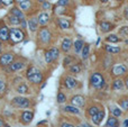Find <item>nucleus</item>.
<instances>
[{
    "label": "nucleus",
    "instance_id": "30",
    "mask_svg": "<svg viewBox=\"0 0 128 127\" xmlns=\"http://www.w3.org/2000/svg\"><path fill=\"white\" fill-rule=\"evenodd\" d=\"M106 40L108 43H119L120 42V38L118 37L117 35H115V34H110V35H108L106 37Z\"/></svg>",
    "mask_w": 128,
    "mask_h": 127
},
{
    "label": "nucleus",
    "instance_id": "11",
    "mask_svg": "<svg viewBox=\"0 0 128 127\" xmlns=\"http://www.w3.org/2000/svg\"><path fill=\"white\" fill-rule=\"evenodd\" d=\"M72 46H73L72 40L70 37H65L62 40V43H61V50H62V52H64V53H68L70 50L72 48Z\"/></svg>",
    "mask_w": 128,
    "mask_h": 127
},
{
    "label": "nucleus",
    "instance_id": "37",
    "mask_svg": "<svg viewBox=\"0 0 128 127\" xmlns=\"http://www.w3.org/2000/svg\"><path fill=\"white\" fill-rule=\"evenodd\" d=\"M111 114H112L115 117H120V116H122V110L120 109V108L114 107L112 109H111Z\"/></svg>",
    "mask_w": 128,
    "mask_h": 127
},
{
    "label": "nucleus",
    "instance_id": "4",
    "mask_svg": "<svg viewBox=\"0 0 128 127\" xmlns=\"http://www.w3.org/2000/svg\"><path fill=\"white\" fill-rule=\"evenodd\" d=\"M11 105L16 108H22V109H26L30 106V101L28 98H25V97H15V98L11 100Z\"/></svg>",
    "mask_w": 128,
    "mask_h": 127
},
{
    "label": "nucleus",
    "instance_id": "38",
    "mask_svg": "<svg viewBox=\"0 0 128 127\" xmlns=\"http://www.w3.org/2000/svg\"><path fill=\"white\" fill-rule=\"evenodd\" d=\"M42 8H43V10H48V9L52 8V4L46 0L45 2H43L42 4Z\"/></svg>",
    "mask_w": 128,
    "mask_h": 127
},
{
    "label": "nucleus",
    "instance_id": "3",
    "mask_svg": "<svg viewBox=\"0 0 128 127\" xmlns=\"http://www.w3.org/2000/svg\"><path fill=\"white\" fill-rule=\"evenodd\" d=\"M25 38V33L22 32V29L20 28H10V36L9 40H11L12 44H17V43L22 42V40Z\"/></svg>",
    "mask_w": 128,
    "mask_h": 127
},
{
    "label": "nucleus",
    "instance_id": "52",
    "mask_svg": "<svg viewBox=\"0 0 128 127\" xmlns=\"http://www.w3.org/2000/svg\"><path fill=\"white\" fill-rule=\"evenodd\" d=\"M100 2L101 4H106V2H108V0H100Z\"/></svg>",
    "mask_w": 128,
    "mask_h": 127
},
{
    "label": "nucleus",
    "instance_id": "39",
    "mask_svg": "<svg viewBox=\"0 0 128 127\" xmlns=\"http://www.w3.org/2000/svg\"><path fill=\"white\" fill-rule=\"evenodd\" d=\"M71 62H72V58L71 56H65V58L63 61V65L64 66H68V64H71Z\"/></svg>",
    "mask_w": 128,
    "mask_h": 127
},
{
    "label": "nucleus",
    "instance_id": "23",
    "mask_svg": "<svg viewBox=\"0 0 128 127\" xmlns=\"http://www.w3.org/2000/svg\"><path fill=\"white\" fill-rule=\"evenodd\" d=\"M63 112H70V114H74V115H79L80 114V109L75 106H72V105H68V106H65L63 108Z\"/></svg>",
    "mask_w": 128,
    "mask_h": 127
},
{
    "label": "nucleus",
    "instance_id": "56",
    "mask_svg": "<svg viewBox=\"0 0 128 127\" xmlns=\"http://www.w3.org/2000/svg\"><path fill=\"white\" fill-rule=\"evenodd\" d=\"M115 1H122V0H115Z\"/></svg>",
    "mask_w": 128,
    "mask_h": 127
},
{
    "label": "nucleus",
    "instance_id": "32",
    "mask_svg": "<svg viewBox=\"0 0 128 127\" xmlns=\"http://www.w3.org/2000/svg\"><path fill=\"white\" fill-rule=\"evenodd\" d=\"M50 52H51V55L52 58H53V61H56L58 58V55H60V50L58 48V47H51L50 48Z\"/></svg>",
    "mask_w": 128,
    "mask_h": 127
},
{
    "label": "nucleus",
    "instance_id": "55",
    "mask_svg": "<svg viewBox=\"0 0 128 127\" xmlns=\"http://www.w3.org/2000/svg\"><path fill=\"white\" fill-rule=\"evenodd\" d=\"M1 4H2V1H1V0H0V6H1Z\"/></svg>",
    "mask_w": 128,
    "mask_h": 127
},
{
    "label": "nucleus",
    "instance_id": "35",
    "mask_svg": "<svg viewBox=\"0 0 128 127\" xmlns=\"http://www.w3.org/2000/svg\"><path fill=\"white\" fill-rule=\"evenodd\" d=\"M44 56H45V61H46L47 64H51V63L54 62V61H53V58H52V55H51V52H50V50H47V51L45 52Z\"/></svg>",
    "mask_w": 128,
    "mask_h": 127
},
{
    "label": "nucleus",
    "instance_id": "42",
    "mask_svg": "<svg viewBox=\"0 0 128 127\" xmlns=\"http://www.w3.org/2000/svg\"><path fill=\"white\" fill-rule=\"evenodd\" d=\"M2 1V4L4 6H10V4H14V0H1Z\"/></svg>",
    "mask_w": 128,
    "mask_h": 127
},
{
    "label": "nucleus",
    "instance_id": "47",
    "mask_svg": "<svg viewBox=\"0 0 128 127\" xmlns=\"http://www.w3.org/2000/svg\"><path fill=\"white\" fill-rule=\"evenodd\" d=\"M125 86H126V88L128 89V76L126 78V80H125Z\"/></svg>",
    "mask_w": 128,
    "mask_h": 127
},
{
    "label": "nucleus",
    "instance_id": "5",
    "mask_svg": "<svg viewBox=\"0 0 128 127\" xmlns=\"http://www.w3.org/2000/svg\"><path fill=\"white\" fill-rule=\"evenodd\" d=\"M38 40L43 43V44H48L52 40V33L47 27H43L38 30Z\"/></svg>",
    "mask_w": 128,
    "mask_h": 127
},
{
    "label": "nucleus",
    "instance_id": "14",
    "mask_svg": "<svg viewBox=\"0 0 128 127\" xmlns=\"http://www.w3.org/2000/svg\"><path fill=\"white\" fill-rule=\"evenodd\" d=\"M25 65H26V64H25L24 61H14V62L9 65V71L17 72V71H19V70L24 69Z\"/></svg>",
    "mask_w": 128,
    "mask_h": 127
},
{
    "label": "nucleus",
    "instance_id": "36",
    "mask_svg": "<svg viewBox=\"0 0 128 127\" xmlns=\"http://www.w3.org/2000/svg\"><path fill=\"white\" fill-rule=\"evenodd\" d=\"M119 34L122 37H128V26H122L119 28Z\"/></svg>",
    "mask_w": 128,
    "mask_h": 127
},
{
    "label": "nucleus",
    "instance_id": "10",
    "mask_svg": "<svg viewBox=\"0 0 128 127\" xmlns=\"http://www.w3.org/2000/svg\"><path fill=\"white\" fill-rule=\"evenodd\" d=\"M9 36H10V28H8V26L4 25L0 28V40L1 42H7L9 40Z\"/></svg>",
    "mask_w": 128,
    "mask_h": 127
},
{
    "label": "nucleus",
    "instance_id": "50",
    "mask_svg": "<svg viewBox=\"0 0 128 127\" xmlns=\"http://www.w3.org/2000/svg\"><path fill=\"white\" fill-rule=\"evenodd\" d=\"M1 51H2V43H1V40H0V54H1Z\"/></svg>",
    "mask_w": 128,
    "mask_h": 127
},
{
    "label": "nucleus",
    "instance_id": "19",
    "mask_svg": "<svg viewBox=\"0 0 128 127\" xmlns=\"http://www.w3.org/2000/svg\"><path fill=\"white\" fill-rule=\"evenodd\" d=\"M10 15L15 16V17L19 18L20 20H25V15H24V11L22 10L20 8H18V7H12L10 10Z\"/></svg>",
    "mask_w": 128,
    "mask_h": 127
},
{
    "label": "nucleus",
    "instance_id": "27",
    "mask_svg": "<svg viewBox=\"0 0 128 127\" xmlns=\"http://www.w3.org/2000/svg\"><path fill=\"white\" fill-rule=\"evenodd\" d=\"M16 90H17V92H18V94H28V91H29L27 84H25V83H20V84L16 88Z\"/></svg>",
    "mask_w": 128,
    "mask_h": 127
},
{
    "label": "nucleus",
    "instance_id": "18",
    "mask_svg": "<svg viewBox=\"0 0 128 127\" xmlns=\"http://www.w3.org/2000/svg\"><path fill=\"white\" fill-rule=\"evenodd\" d=\"M58 24L60 26L61 29H70L71 28V20L68 18H64V17H61L58 19Z\"/></svg>",
    "mask_w": 128,
    "mask_h": 127
},
{
    "label": "nucleus",
    "instance_id": "25",
    "mask_svg": "<svg viewBox=\"0 0 128 127\" xmlns=\"http://www.w3.org/2000/svg\"><path fill=\"white\" fill-rule=\"evenodd\" d=\"M68 71L72 74H79L80 72H81V65H80L79 63H73V64L70 65Z\"/></svg>",
    "mask_w": 128,
    "mask_h": 127
},
{
    "label": "nucleus",
    "instance_id": "40",
    "mask_svg": "<svg viewBox=\"0 0 128 127\" xmlns=\"http://www.w3.org/2000/svg\"><path fill=\"white\" fill-rule=\"evenodd\" d=\"M4 90H6V83H4V81L0 80V94L4 92Z\"/></svg>",
    "mask_w": 128,
    "mask_h": 127
},
{
    "label": "nucleus",
    "instance_id": "57",
    "mask_svg": "<svg viewBox=\"0 0 128 127\" xmlns=\"http://www.w3.org/2000/svg\"><path fill=\"white\" fill-rule=\"evenodd\" d=\"M0 28H1V27H0Z\"/></svg>",
    "mask_w": 128,
    "mask_h": 127
},
{
    "label": "nucleus",
    "instance_id": "7",
    "mask_svg": "<svg viewBox=\"0 0 128 127\" xmlns=\"http://www.w3.org/2000/svg\"><path fill=\"white\" fill-rule=\"evenodd\" d=\"M127 73V66L125 64H116L111 68V76H124V74Z\"/></svg>",
    "mask_w": 128,
    "mask_h": 127
},
{
    "label": "nucleus",
    "instance_id": "6",
    "mask_svg": "<svg viewBox=\"0 0 128 127\" xmlns=\"http://www.w3.org/2000/svg\"><path fill=\"white\" fill-rule=\"evenodd\" d=\"M15 61V54L11 52H7L0 55V65L1 66H9Z\"/></svg>",
    "mask_w": 128,
    "mask_h": 127
},
{
    "label": "nucleus",
    "instance_id": "15",
    "mask_svg": "<svg viewBox=\"0 0 128 127\" xmlns=\"http://www.w3.org/2000/svg\"><path fill=\"white\" fill-rule=\"evenodd\" d=\"M111 87H112V89L115 90V91H120V90H124V88L126 87V86H125V80L119 79V78L115 79V80L112 81Z\"/></svg>",
    "mask_w": 128,
    "mask_h": 127
},
{
    "label": "nucleus",
    "instance_id": "58",
    "mask_svg": "<svg viewBox=\"0 0 128 127\" xmlns=\"http://www.w3.org/2000/svg\"><path fill=\"white\" fill-rule=\"evenodd\" d=\"M78 127H79V126H78Z\"/></svg>",
    "mask_w": 128,
    "mask_h": 127
},
{
    "label": "nucleus",
    "instance_id": "9",
    "mask_svg": "<svg viewBox=\"0 0 128 127\" xmlns=\"http://www.w3.org/2000/svg\"><path fill=\"white\" fill-rule=\"evenodd\" d=\"M99 27H100V30H101L102 33H109V32H111L114 28H115V25L111 24L110 22L102 20V22H99Z\"/></svg>",
    "mask_w": 128,
    "mask_h": 127
},
{
    "label": "nucleus",
    "instance_id": "24",
    "mask_svg": "<svg viewBox=\"0 0 128 127\" xmlns=\"http://www.w3.org/2000/svg\"><path fill=\"white\" fill-rule=\"evenodd\" d=\"M106 127H119V122H118L117 117L111 116L108 118L106 124Z\"/></svg>",
    "mask_w": 128,
    "mask_h": 127
},
{
    "label": "nucleus",
    "instance_id": "34",
    "mask_svg": "<svg viewBox=\"0 0 128 127\" xmlns=\"http://www.w3.org/2000/svg\"><path fill=\"white\" fill-rule=\"evenodd\" d=\"M56 100H58V104H64L66 101V96L63 94V92H58V97H56Z\"/></svg>",
    "mask_w": 128,
    "mask_h": 127
},
{
    "label": "nucleus",
    "instance_id": "28",
    "mask_svg": "<svg viewBox=\"0 0 128 127\" xmlns=\"http://www.w3.org/2000/svg\"><path fill=\"white\" fill-rule=\"evenodd\" d=\"M89 53H90V45H89V44H84L83 50H82V52H81L82 58H83V60H86V58H88V56H89Z\"/></svg>",
    "mask_w": 128,
    "mask_h": 127
},
{
    "label": "nucleus",
    "instance_id": "8",
    "mask_svg": "<svg viewBox=\"0 0 128 127\" xmlns=\"http://www.w3.org/2000/svg\"><path fill=\"white\" fill-rule=\"evenodd\" d=\"M70 101H71V105L75 106V107H78V108L83 107L84 104H86V99H84V97L81 96V94H75V96H73Z\"/></svg>",
    "mask_w": 128,
    "mask_h": 127
},
{
    "label": "nucleus",
    "instance_id": "20",
    "mask_svg": "<svg viewBox=\"0 0 128 127\" xmlns=\"http://www.w3.org/2000/svg\"><path fill=\"white\" fill-rule=\"evenodd\" d=\"M37 19H38V22H40V25H42V26H45V25L48 24V22H50V15L46 12V11H43V12H40V15H38Z\"/></svg>",
    "mask_w": 128,
    "mask_h": 127
},
{
    "label": "nucleus",
    "instance_id": "2",
    "mask_svg": "<svg viewBox=\"0 0 128 127\" xmlns=\"http://www.w3.org/2000/svg\"><path fill=\"white\" fill-rule=\"evenodd\" d=\"M90 84L94 89H102L106 86V81L101 73L99 72H93L90 76Z\"/></svg>",
    "mask_w": 128,
    "mask_h": 127
},
{
    "label": "nucleus",
    "instance_id": "22",
    "mask_svg": "<svg viewBox=\"0 0 128 127\" xmlns=\"http://www.w3.org/2000/svg\"><path fill=\"white\" fill-rule=\"evenodd\" d=\"M83 46H84V42L82 40H76L74 42V44H73V47H74V52L75 54H79L82 52V50H83Z\"/></svg>",
    "mask_w": 128,
    "mask_h": 127
},
{
    "label": "nucleus",
    "instance_id": "54",
    "mask_svg": "<svg viewBox=\"0 0 128 127\" xmlns=\"http://www.w3.org/2000/svg\"><path fill=\"white\" fill-rule=\"evenodd\" d=\"M4 127H11V126H10V125H8V124H4Z\"/></svg>",
    "mask_w": 128,
    "mask_h": 127
},
{
    "label": "nucleus",
    "instance_id": "53",
    "mask_svg": "<svg viewBox=\"0 0 128 127\" xmlns=\"http://www.w3.org/2000/svg\"><path fill=\"white\" fill-rule=\"evenodd\" d=\"M37 1H38V2H40V4H43V2H45L46 0H37Z\"/></svg>",
    "mask_w": 128,
    "mask_h": 127
},
{
    "label": "nucleus",
    "instance_id": "12",
    "mask_svg": "<svg viewBox=\"0 0 128 127\" xmlns=\"http://www.w3.org/2000/svg\"><path fill=\"white\" fill-rule=\"evenodd\" d=\"M33 117H34V114L32 112H29V110H25L24 112H22V115H20V120H22V124H29L32 120H33Z\"/></svg>",
    "mask_w": 128,
    "mask_h": 127
},
{
    "label": "nucleus",
    "instance_id": "13",
    "mask_svg": "<svg viewBox=\"0 0 128 127\" xmlns=\"http://www.w3.org/2000/svg\"><path fill=\"white\" fill-rule=\"evenodd\" d=\"M64 86L66 87V89L71 90V89H74L75 87L78 86V81L75 80L73 76H65V79H64Z\"/></svg>",
    "mask_w": 128,
    "mask_h": 127
},
{
    "label": "nucleus",
    "instance_id": "33",
    "mask_svg": "<svg viewBox=\"0 0 128 127\" xmlns=\"http://www.w3.org/2000/svg\"><path fill=\"white\" fill-rule=\"evenodd\" d=\"M100 110H99V108L97 107V106H91V107H89V109H88V115H90L91 117L92 116H94L96 114H97V112H99Z\"/></svg>",
    "mask_w": 128,
    "mask_h": 127
},
{
    "label": "nucleus",
    "instance_id": "31",
    "mask_svg": "<svg viewBox=\"0 0 128 127\" xmlns=\"http://www.w3.org/2000/svg\"><path fill=\"white\" fill-rule=\"evenodd\" d=\"M8 22H10L12 26H17V25H19V24H22V20L19 19V18H17V17H15V16H12V15H9V17H8Z\"/></svg>",
    "mask_w": 128,
    "mask_h": 127
},
{
    "label": "nucleus",
    "instance_id": "51",
    "mask_svg": "<svg viewBox=\"0 0 128 127\" xmlns=\"http://www.w3.org/2000/svg\"><path fill=\"white\" fill-rule=\"evenodd\" d=\"M82 127H91V126L89 125V124H83V125H82Z\"/></svg>",
    "mask_w": 128,
    "mask_h": 127
},
{
    "label": "nucleus",
    "instance_id": "17",
    "mask_svg": "<svg viewBox=\"0 0 128 127\" xmlns=\"http://www.w3.org/2000/svg\"><path fill=\"white\" fill-rule=\"evenodd\" d=\"M104 116H106V112H104V110H100V112H97V114H96L94 116H92L91 120H92V123L94 124V125L99 126L100 124H101V122L104 120Z\"/></svg>",
    "mask_w": 128,
    "mask_h": 127
},
{
    "label": "nucleus",
    "instance_id": "16",
    "mask_svg": "<svg viewBox=\"0 0 128 127\" xmlns=\"http://www.w3.org/2000/svg\"><path fill=\"white\" fill-rule=\"evenodd\" d=\"M38 25H40V22H38V19L36 17H30L28 19V22H27V26H28L29 30L30 32H37L38 29Z\"/></svg>",
    "mask_w": 128,
    "mask_h": 127
},
{
    "label": "nucleus",
    "instance_id": "45",
    "mask_svg": "<svg viewBox=\"0 0 128 127\" xmlns=\"http://www.w3.org/2000/svg\"><path fill=\"white\" fill-rule=\"evenodd\" d=\"M122 127H128V119H125L122 123Z\"/></svg>",
    "mask_w": 128,
    "mask_h": 127
},
{
    "label": "nucleus",
    "instance_id": "43",
    "mask_svg": "<svg viewBox=\"0 0 128 127\" xmlns=\"http://www.w3.org/2000/svg\"><path fill=\"white\" fill-rule=\"evenodd\" d=\"M61 127H75L74 125H73V124H71V123H62L61 124Z\"/></svg>",
    "mask_w": 128,
    "mask_h": 127
},
{
    "label": "nucleus",
    "instance_id": "21",
    "mask_svg": "<svg viewBox=\"0 0 128 127\" xmlns=\"http://www.w3.org/2000/svg\"><path fill=\"white\" fill-rule=\"evenodd\" d=\"M104 50H106V52L107 53H109V54H118V53H120V47L119 46H115V45H110V44H106L104 45Z\"/></svg>",
    "mask_w": 128,
    "mask_h": 127
},
{
    "label": "nucleus",
    "instance_id": "48",
    "mask_svg": "<svg viewBox=\"0 0 128 127\" xmlns=\"http://www.w3.org/2000/svg\"><path fill=\"white\" fill-rule=\"evenodd\" d=\"M15 1H16V2H17V4H22V2L26 1V0H15Z\"/></svg>",
    "mask_w": 128,
    "mask_h": 127
},
{
    "label": "nucleus",
    "instance_id": "26",
    "mask_svg": "<svg viewBox=\"0 0 128 127\" xmlns=\"http://www.w3.org/2000/svg\"><path fill=\"white\" fill-rule=\"evenodd\" d=\"M32 6H33V4H32L30 0H26V1L19 4V8L22 9V11H28L29 9L32 8Z\"/></svg>",
    "mask_w": 128,
    "mask_h": 127
},
{
    "label": "nucleus",
    "instance_id": "46",
    "mask_svg": "<svg viewBox=\"0 0 128 127\" xmlns=\"http://www.w3.org/2000/svg\"><path fill=\"white\" fill-rule=\"evenodd\" d=\"M4 118H2V117H0V127H4Z\"/></svg>",
    "mask_w": 128,
    "mask_h": 127
},
{
    "label": "nucleus",
    "instance_id": "49",
    "mask_svg": "<svg viewBox=\"0 0 128 127\" xmlns=\"http://www.w3.org/2000/svg\"><path fill=\"white\" fill-rule=\"evenodd\" d=\"M22 26L24 27V28L26 27V22H25V20H22Z\"/></svg>",
    "mask_w": 128,
    "mask_h": 127
},
{
    "label": "nucleus",
    "instance_id": "1",
    "mask_svg": "<svg viewBox=\"0 0 128 127\" xmlns=\"http://www.w3.org/2000/svg\"><path fill=\"white\" fill-rule=\"evenodd\" d=\"M26 76H27L29 82L34 83V84H40V83H42V81H43L42 71L35 66L28 68V70L26 71Z\"/></svg>",
    "mask_w": 128,
    "mask_h": 127
},
{
    "label": "nucleus",
    "instance_id": "44",
    "mask_svg": "<svg viewBox=\"0 0 128 127\" xmlns=\"http://www.w3.org/2000/svg\"><path fill=\"white\" fill-rule=\"evenodd\" d=\"M124 17H125L126 20H128V7H126L125 10H124Z\"/></svg>",
    "mask_w": 128,
    "mask_h": 127
},
{
    "label": "nucleus",
    "instance_id": "29",
    "mask_svg": "<svg viewBox=\"0 0 128 127\" xmlns=\"http://www.w3.org/2000/svg\"><path fill=\"white\" fill-rule=\"evenodd\" d=\"M120 106V109L125 110V112H128V98H122L118 101Z\"/></svg>",
    "mask_w": 128,
    "mask_h": 127
},
{
    "label": "nucleus",
    "instance_id": "41",
    "mask_svg": "<svg viewBox=\"0 0 128 127\" xmlns=\"http://www.w3.org/2000/svg\"><path fill=\"white\" fill-rule=\"evenodd\" d=\"M58 4L61 7H65L68 4V0H58Z\"/></svg>",
    "mask_w": 128,
    "mask_h": 127
}]
</instances>
